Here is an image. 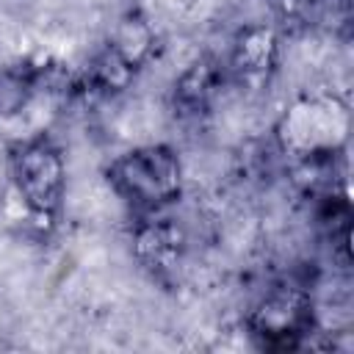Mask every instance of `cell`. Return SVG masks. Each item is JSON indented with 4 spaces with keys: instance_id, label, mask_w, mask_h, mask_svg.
Here are the masks:
<instances>
[{
    "instance_id": "obj_1",
    "label": "cell",
    "mask_w": 354,
    "mask_h": 354,
    "mask_svg": "<svg viewBox=\"0 0 354 354\" xmlns=\"http://www.w3.org/2000/svg\"><path fill=\"white\" fill-rule=\"evenodd\" d=\"M116 188L144 207H158L180 191V163L166 147H147L124 155L113 166Z\"/></svg>"
},
{
    "instance_id": "obj_2",
    "label": "cell",
    "mask_w": 354,
    "mask_h": 354,
    "mask_svg": "<svg viewBox=\"0 0 354 354\" xmlns=\"http://www.w3.org/2000/svg\"><path fill=\"white\" fill-rule=\"evenodd\" d=\"M348 130V111L337 100H304L296 102L282 122L285 149L301 158L329 155Z\"/></svg>"
},
{
    "instance_id": "obj_3",
    "label": "cell",
    "mask_w": 354,
    "mask_h": 354,
    "mask_svg": "<svg viewBox=\"0 0 354 354\" xmlns=\"http://www.w3.org/2000/svg\"><path fill=\"white\" fill-rule=\"evenodd\" d=\"M14 185L25 207L36 216H53L64 194V160L47 141H28L11 158Z\"/></svg>"
},
{
    "instance_id": "obj_4",
    "label": "cell",
    "mask_w": 354,
    "mask_h": 354,
    "mask_svg": "<svg viewBox=\"0 0 354 354\" xmlns=\"http://www.w3.org/2000/svg\"><path fill=\"white\" fill-rule=\"evenodd\" d=\"M310 315L313 313H310L307 299H301L299 293L288 290V293L268 296L257 307L252 324H254V332L260 337H266V340H271L277 346H290L293 337H299L307 329Z\"/></svg>"
},
{
    "instance_id": "obj_5",
    "label": "cell",
    "mask_w": 354,
    "mask_h": 354,
    "mask_svg": "<svg viewBox=\"0 0 354 354\" xmlns=\"http://www.w3.org/2000/svg\"><path fill=\"white\" fill-rule=\"evenodd\" d=\"M136 257L152 268V271H171L185 249V238L183 230L171 221V218H158V221H147L138 227L136 232Z\"/></svg>"
},
{
    "instance_id": "obj_6",
    "label": "cell",
    "mask_w": 354,
    "mask_h": 354,
    "mask_svg": "<svg viewBox=\"0 0 354 354\" xmlns=\"http://www.w3.org/2000/svg\"><path fill=\"white\" fill-rule=\"evenodd\" d=\"M277 58V39L271 28H246L235 44V66L243 75H266Z\"/></svg>"
},
{
    "instance_id": "obj_7",
    "label": "cell",
    "mask_w": 354,
    "mask_h": 354,
    "mask_svg": "<svg viewBox=\"0 0 354 354\" xmlns=\"http://www.w3.org/2000/svg\"><path fill=\"white\" fill-rule=\"evenodd\" d=\"M149 44H152V36H149V28L144 25V22H124L122 28H119V33H116V41H113V53L124 61V64H130V66H136L147 53H149Z\"/></svg>"
},
{
    "instance_id": "obj_8",
    "label": "cell",
    "mask_w": 354,
    "mask_h": 354,
    "mask_svg": "<svg viewBox=\"0 0 354 354\" xmlns=\"http://www.w3.org/2000/svg\"><path fill=\"white\" fill-rule=\"evenodd\" d=\"M210 88H213V69L207 64H194L180 77L177 97L185 105H199V102H205V97L210 94Z\"/></svg>"
}]
</instances>
